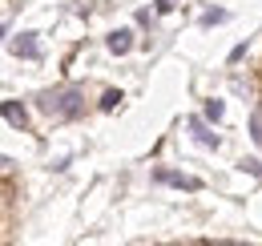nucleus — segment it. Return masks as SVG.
Wrapping results in <instances>:
<instances>
[{
  "instance_id": "7ed1b4c3",
  "label": "nucleus",
  "mask_w": 262,
  "mask_h": 246,
  "mask_svg": "<svg viewBox=\"0 0 262 246\" xmlns=\"http://www.w3.org/2000/svg\"><path fill=\"white\" fill-rule=\"evenodd\" d=\"M162 186H178V190H202V182L198 178H186V174H173V170H158L154 174Z\"/></svg>"
},
{
  "instance_id": "9b49d317",
  "label": "nucleus",
  "mask_w": 262,
  "mask_h": 246,
  "mask_svg": "<svg viewBox=\"0 0 262 246\" xmlns=\"http://www.w3.org/2000/svg\"><path fill=\"white\" fill-rule=\"evenodd\" d=\"M242 170H250V174H258V178H262V161H242Z\"/></svg>"
},
{
  "instance_id": "1a4fd4ad",
  "label": "nucleus",
  "mask_w": 262,
  "mask_h": 246,
  "mask_svg": "<svg viewBox=\"0 0 262 246\" xmlns=\"http://www.w3.org/2000/svg\"><path fill=\"white\" fill-rule=\"evenodd\" d=\"M250 137L262 146V113H254V117H250Z\"/></svg>"
},
{
  "instance_id": "f03ea898",
  "label": "nucleus",
  "mask_w": 262,
  "mask_h": 246,
  "mask_svg": "<svg viewBox=\"0 0 262 246\" xmlns=\"http://www.w3.org/2000/svg\"><path fill=\"white\" fill-rule=\"evenodd\" d=\"M12 53H16V57H25V61H36V57H40L36 32H20V36H12Z\"/></svg>"
},
{
  "instance_id": "0eeeda50",
  "label": "nucleus",
  "mask_w": 262,
  "mask_h": 246,
  "mask_svg": "<svg viewBox=\"0 0 262 246\" xmlns=\"http://www.w3.org/2000/svg\"><path fill=\"white\" fill-rule=\"evenodd\" d=\"M0 113H4V121H12V125H25V121H29V113H25L20 105H0Z\"/></svg>"
},
{
  "instance_id": "423d86ee",
  "label": "nucleus",
  "mask_w": 262,
  "mask_h": 246,
  "mask_svg": "<svg viewBox=\"0 0 262 246\" xmlns=\"http://www.w3.org/2000/svg\"><path fill=\"white\" fill-rule=\"evenodd\" d=\"M226 20H230L226 8H210V12H202V25H206V29H214V25H226Z\"/></svg>"
},
{
  "instance_id": "9d476101",
  "label": "nucleus",
  "mask_w": 262,
  "mask_h": 246,
  "mask_svg": "<svg viewBox=\"0 0 262 246\" xmlns=\"http://www.w3.org/2000/svg\"><path fill=\"white\" fill-rule=\"evenodd\" d=\"M206 117H210V121H222V101H210V105H206Z\"/></svg>"
},
{
  "instance_id": "f8f14e48",
  "label": "nucleus",
  "mask_w": 262,
  "mask_h": 246,
  "mask_svg": "<svg viewBox=\"0 0 262 246\" xmlns=\"http://www.w3.org/2000/svg\"><path fill=\"white\" fill-rule=\"evenodd\" d=\"M173 8V0H158V12H169Z\"/></svg>"
},
{
  "instance_id": "39448f33",
  "label": "nucleus",
  "mask_w": 262,
  "mask_h": 246,
  "mask_svg": "<svg viewBox=\"0 0 262 246\" xmlns=\"http://www.w3.org/2000/svg\"><path fill=\"white\" fill-rule=\"evenodd\" d=\"M105 45H109V53H117V57H125V53H129L133 49V32H109V40H105Z\"/></svg>"
},
{
  "instance_id": "f257e3e1",
  "label": "nucleus",
  "mask_w": 262,
  "mask_h": 246,
  "mask_svg": "<svg viewBox=\"0 0 262 246\" xmlns=\"http://www.w3.org/2000/svg\"><path fill=\"white\" fill-rule=\"evenodd\" d=\"M36 105H40V113H49V117H77V113H81V89L69 85V89L40 93Z\"/></svg>"
},
{
  "instance_id": "6e6552de",
  "label": "nucleus",
  "mask_w": 262,
  "mask_h": 246,
  "mask_svg": "<svg viewBox=\"0 0 262 246\" xmlns=\"http://www.w3.org/2000/svg\"><path fill=\"white\" fill-rule=\"evenodd\" d=\"M117 105H121V93H105V97H101V109H105V113H109V109H117Z\"/></svg>"
},
{
  "instance_id": "20e7f679",
  "label": "nucleus",
  "mask_w": 262,
  "mask_h": 246,
  "mask_svg": "<svg viewBox=\"0 0 262 246\" xmlns=\"http://www.w3.org/2000/svg\"><path fill=\"white\" fill-rule=\"evenodd\" d=\"M190 129H194L198 146H206V150H218V146H222V137H218V133H214L206 121H198V117H194V121H190Z\"/></svg>"
}]
</instances>
